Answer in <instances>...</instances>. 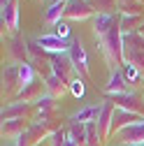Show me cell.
I'll return each mask as SVG.
<instances>
[{"instance_id":"obj_1","label":"cell","mask_w":144,"mask_h":146,"mask_svg":"<svg viewBox=\"0 0 144 146\" xmlns=\"http://www.w3.org/2000/svg\"><path fill=\"white\" fill-rule=\"evenodd\" d=\"M100 44H102V51H105L107 60H109L112 65H116V63L123 60V49H121V44H123V33H121L119 26H114L109 33H107V37H102Z\"/></svg>"},{"instance_id":"obj_2","label":"cell","mask_w":144,"mask_h":146,"mask_svg":"<svg viewBox=\"0 0 144 146\" xmlns=\"http://www.w3.org/2000/svg\"><path fill=\"white\" fill-rule=\"evenodd\" d=\"M35 44H37L42 51H49V53H67L70 51V42L67 40H63V37H58V35H42V37H37L35 40Z\"/></svg>"},{"instance_id":"obj_3","label":"cell","mask_w":144,"mask_h":146,"mask_svg":"<svg viewBox=\"0 0 144 146\" xmlns=\"http://www.w3.org/2000/svg\"><path fill=\"white\" fill-rule=\"evenodd\" d=\"M70 60H72V67H75L77 72H81V74H86L88 72V58H86V51L81 46L79 40H72L70 42Z\"/></svg>"},{"instance_id":"obj_4","label":"cell","mask_w":144,"mask_h":146,"mask_svg":"<svg viewBox=\"0 0 144 146\" xmlns=\"http://www.w3.org/2000/svg\"><path fill=\"white\" fill-rule=\"evenodd\" d=\"M102 116V104H88L84 109L72 114V123H79V125H88V123H98Z\"/></svg>"},{"instance_id":"obj_5","label":"cell","mask_w":144,"mask_h":146,"mask_svg":"<svg viewBox=\"0 0 144 146\" xmlns=\"http://www.w3.org/2000/svg\"><path fill=\"white\" fill-rule=\"evenodd\" d=\"M139 121H144L139 114H135V111H128V109H116L114 111V123H112V130H116V132H121V130H125V127H130V125H135V123H139Z\"/></svg>"},{"instance_id":"obj_6","label":"cell","mask_w":144,"mask_h":146,"mask_svg":"<svg viewBox=\"0 0 144 146\" xmlns=\"http://www.w3.org/2000/svg\"><path fill=\"white\" fill-rule=\"evenodd\" d=\"M123 93H130L128 84H125V74L121 70L112 67V74H109V84H107V95H123Z\"/></svg>"},{"instance_id":"obj_7","label":"cell","mask_w":144,"mask_h":146,"mask_svg":"<svg viewBox=\"0 0 144 146\" xmlns=\"http://www.w3.org/2000/svg\"><path fill=\"white\" fill-rule=\"evenodd\" d=\"M93 26H95V35L102 40V37H107V33L116 26V16L112 12H98L95 19H93Z\"/></svg>"},{"instance_id":"obj_8","label":"cell","mask_w":144,"mask_h":146,"mask_svg":"<svg viewBox=\"0 0 144 146\" xmlns=\"http://www.w3.org/2000/svg\"><path fill=\"white\" fill-rule=\"evenodd\" d=\"M93 14V9H91V5L86 3V0H72V3H67V7H65V16L67 19H88V16Z\"/></svg>"},{"instance_id":"obj_9","label":"cell","mask_w":144,"mask_h":146,"mask_svg":"<svg viewBox=\"0 0 144 146\" xmlns=\"http://www.w3.org/2000/svg\"><path fill=\"white\" fill-rule=\"evenodd\" d=\"M3 23L9 30L19 28V3H16V0H9V3L3 7Z\"/></svg>"},{"instance_id":"obj_10","label":"cell","mask_w":144,"mask_h":146,"mask_svg":"<svg viewBox=\"0 0 144 146\" xmlns=\"http://www.w3.org/2000/svg\"><path fill=\"white\" fill-rule=\"evenodd\" d=\"M121 137L125 139V144H144V121L125 127V130H121Z\"/></svg>"},{"instance_id":"obj_11","label":"cell","mask_w":144,"mask_h":146,"mask_svg":"<svg viewBox=\"0 0 144 146\" xmlns=\"http://www.w3.org/2000/svg\"><path fill=\"white\" fill-rule=\"evenodd\" d=\"M67 81L65 79H61V77H56V74H49L47 77V84H44V88H47V93L51 95V98H61L65 90H67Z\"/></svg>"},{"instance_id":"obj_12","label":"cell","mask_w":144,"mask_h":146,"mask_svg":"<svg viewBox=\"0 0 144 146\" xmlns=\"http://www.w3.org/2000/svg\"><path fill=\"white\" fill-rule=\"evenodd\" d=\"M49 65H51V74H56V77H61V79L67 81V70L72 67V60H65L63 56L56 53V56H51Z\"/></svg>"},{"instance_id":"obj_13","label":"cell","mask_w":144,"mask_h":146,"mask_svg":"<svg viewBox=\"0 0 144 146\" xmlns=\"http://www.w3.org/2000/svg\"><path fill=\"white\" fill-rule=\"evenodd\" d=\"M114 111H116V109H114L109 102L102 104V116H100V121H98V127H100V135H102V137L109 135V125L114 123Z\"/></svg>"},{"instance_id":"obj_14","label":"cell","mask_w":144,"mask_h":146,"mask_svg":"<svg viewBox=\"0 0 144 146\" xmlns=\"http://www.w3.org/2000/svg\"><path fill=\"white\" fill-rule=\"evenodd\" d=\"M33 81H35V70H33L30 63L23 60V63L19 65V86H21V88H30Z\"/></svg>"},{"instance_id":"obj_15","label":"cell","mask_w":144,"mask_h":146,"mask_svg":"<svg viewBox=\"0 0 144 146\" xmlns=\"http://www.w3.org/2000/svg\"><path fill=\"white\" fill-rule=\"evenodd\" d=\"M28 130V127L21 123V118H16V121H3V135H7V137H21L23 132Z\"/></svg>"},{"instance_id":"obj_16","label":"cell","mask_w":144,"mask_h":146,"mask_svg":"<svg viewBox=\"0 0 144 146\" xmlns=\"http://www.w3.org/2000/svg\"><path fill=\"white\" fill-rule=\"evenodd\" d=\"M26 109H28L26 102H12L7 109H3V121H16Z\"/></svg>"},{"instance_id":"obj_17","label":"cell","mask_w":144,"mask_h":146,"mask_svg":"<svg viewBox=\"0 0 144 146\" xmlns=\"http://www.w3.org/2000/svg\"><path fill=\"white\" fill-rule=\"evenodd\" d=\"M65 7H67V3H51V7H49L47 14H44V19H47L49 23H58L61 16H65Z\"/></svg>"},{"instance_id":"obj_18","label":"cell","mask_w":144,"mask_h":146,"mask_svg":"<svg viewBox=\"0 0 144 146\" xmlns=\"http://www.w3.org/2000/svg\"><path fill=\"white\" fill-rule=\"evenodd\" d=\"M137 23V14H123V19H121V33L125 35V33H130L133 30V26Z\"/></svg>"},{"instance_id":"obj_19","label":"cell","mask_w":144,"mask_h":146,"mask_svg":"<svg viewBox=\"0 0 144 146\" xmlns=\"http://www.w3.org/2000/svg\"><path fill=\"white\" fill-rule=\"evenodd\" d=\"M123 72H125V79H128V81L139 79V67H137L135 63H130V60H125V63H123Z\"/></svg>"},{"instance_id":"obj_20","label":"cell","mask_w":144,"mask_h":146,"mask_svg":"<svg viewBox=\"0 0 144 146\" xmlns=\"http://www.w3.org/2000/svg\"><path fill=\"white\" fill-rule=\"evenodd\" d=\"M70 90H72V95H75V98H81L84 95V81L81 79H72L70 81Z\"/></svg>"},{"instance_id":"obj_21","label":"cell","mask_w":144,"mask_h":146,"mask_svg":"<svg viewBox=\"0 0 144 146\" xmlns=\"http://www.w3.org/2000/svg\"><path fill=\"white\" fill-rule=\"evenodd\" d=\"M51 95L49 93H44V95H40L37 98V109H40V111H49V109H51Z\"/></svg>"},{"instance_id":"obj_22","label":"cell","mask_w":144,"mask_h":146,"mask_svg":"<svg viewBox=\"0 0 144 146\" xmlns=\"http://www.w3.org/2000/svg\"><path fill=\"white\" fill-rule=\"evenodd\" d=\"M53 35H58V37L67 40V37H70V26H67L65 21H58V23H56V30H53Z\"/></svg>"},{"instance_id":"obj_23","label":"cell","mask_w":144,"mask_h":146,"mask_svg":"<svg viewBox=\"0 0 144 146\" xmlns=\"http://www.w3.org/2000/svg\"><path fill=\"white\" fill-rule=\"evenodd\" d=\"M63 141H65V132L63 130H58V132L51 135V146H63Z\"/></svg>"},{"instance_id":"obj_24","label":"cell","mask_w":144,"mask_h":146,"mask_svg":"<svg viewBox=\"0 0 144 146\" xmlns=\"http://www.w3.org/2000/svg\"><path fill=\"white\" fill-rule=\"evenodd\" d=\"M63 146H79V141H77V137L75 135H65V141H63Z\"/></svg>"},{"instance_id":"obj_25","label":"cell","mask_w":144,"mask_h":146,"mask_svg":"<svg viewBox=\"0 0 144 146\" xmlns=\"http://www.w3.org/2000/svg\"><path fill=\"white\" fill-rule=\"evenodd\" d=\"M53 3H72V0H53Z\"/></svg>"},{"instance_id":"obj_26","label":"cell","mask_w":144,"mask_h":146,"mask_svg":"<svg viewBox=\"0 0 144 146\" xmlns=\"http://www.w3.org/2000/svg\"><path fill=\"white\" fill-rule=\"evenodd\" d=\"M12 146H16V144H12Z\"/></svg>"}]
</instances>
